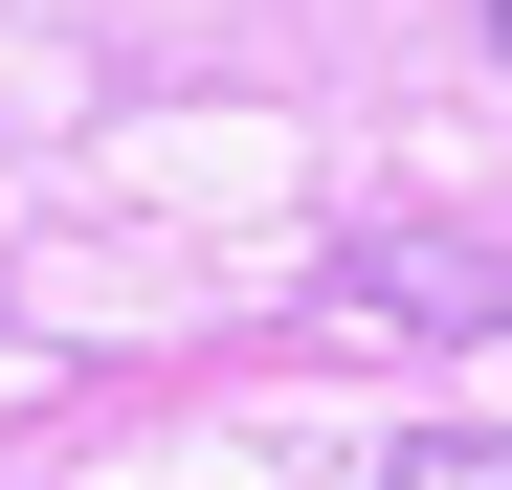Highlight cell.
Instances as JSON below:
<instances>
[{
	"mask_svg": "<svg viewBox=\"0 0 512 490\" xmlns=\"http://www.w3.org/2000/svg\"><path fill=\"white\" fill-rule=\"evenodd\" d=\"M401 490H512V424H446V446H401Z\"/></svg>",
	"mask_w": 512,
	"mask_h": 490,
	"instance_id": "obj_1",
	"label": "cell"
},
{
	"mask_svg": "<svg viewBox=\"0 0 512 490\" xmlns=\"http://www.w3.org/2000/svg\"><path fill=\"white\" fill-rule=\"evenodd\" d=\"M490 45H512V0H490Z\"/></svg>",
	"mask_w": 512,
	"mask_h": 490,
	"instance_id": "obj_2",
	"label": "cell"
}]
</instances>
